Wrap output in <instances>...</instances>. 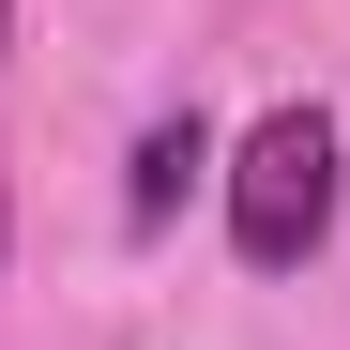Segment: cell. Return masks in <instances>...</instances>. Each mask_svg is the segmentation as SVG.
Instances as JSON below:
<instances>
[{
  "label": "cell",
  "mask_w": 350,
  "mask_h": 350,
  "mask_svg": "<svg viewBox=\"0 0 350 350\" xmlns=\"http://www.w3.org/2000/svg\"><path fill=\"white\" fill-rule=\"evenodd\" d=\"M228 244L244 274H305L335 244V122L320 107H259L244 152H228Z\"/></svg>",
  "instance_id": "6da1fadb"
},
{
  "label": "cell",
  "mask_w": 350,
  "mask_h": 350,
  "mask_svg": "<svg viewBox=\"0 0 350 350\" xmlns=\"http://www.w3.org/2000/svg\"><path fill=\"white\" fill-rule=\"evenodd\" d=\"M198 183H213V122H198V107H167V122L137 137V167H122V228H137V244H152V228L183 213Z\"/></svg>",
  "instance_id": "7a4b0ae2"
},
{
  "label": "cell",
  "mask_w": 350,
  "mask_h": 350,
  "mask_svg": "<svg viewBox=\"0 0 350 350\" xmlns=\"http://www.w3.org/2000/svg\"><path fill=\"white\" fill-rule=\"evenodd\" d=\"M0 244H16V183H0Z\"/></svg>",
  "instance_id": "3957f363"
},
{
  "label": "cell",
  "mask_w": 350,
  "mask_h": 350,
  "mask_svg": "<svg viewBox=\"0 0 350 350\" xmlns=\"http://www.w3.org/2000/svg\"><path fill=\"white\" fill-rule=\"evenodd\" d=\"M0 31H16V0H0Z\"/></svg>",
  "instance_id": "277c9868"
}]
</instances>
